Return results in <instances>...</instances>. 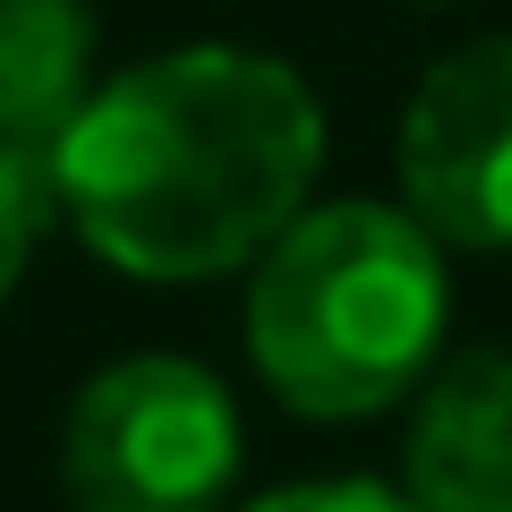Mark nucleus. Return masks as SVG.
<instances>
[{"label":"nucleus","instance_id":"20e7f679","mask_svg":"<svg viewBox=\"0 0 512 512\" xmlns=\"http://www.w3.org/2000/svg\"><path fill=\"white\" fill-rule=\"evenodd\" d=\"M393 171L444 248H512V35L461 43L410 86Z\"/></svg>","mask_w":512,"mask_h":512},{"label":"nucleus","instance_id":"1a4fd4ad","mask_svg":"<svg viewBox=\"0 0 512 512\" xmlns=\"http://www.w3.org/2000/svg\"><path fill=\"white\" fill-rule=\"evenodd\" d=\"M419 9H453V0H419Z\"/></svg>","mask_w":512,"mask_h":512},{"label":"nucleus","instance_id":"39448f33","mask_svg":"<svg viewBox=\"0 0 512 512\" xmlns=\"http://www.w3.org/2000/svg\"><path fill=\"white\" fill-rule=\"evenodd\" d=\"M402 495L410 512H512V350H453L419 376Z\"/></svg>","mask_w":512,"mask_h":512},{"label":"nucleus","instance_id":"f03ea898","mask_svg":"<svg viewBox=\"0 0 512 512\" xmlns=\"http://www.w3.org/2000/svg\"><path fill=\"white\" fill-rule=\"evenodd\" d=\"M444 239L410 205H299L248 265V359L299 419H376L444 359Z\"/></svg>","mask_w":512,"mask_h":512},{"label":"nucleus","instance_id":"0eeeda50","mask_svg":"<svg viewBox=\"0 0 512 512\" xmlns=\"http://www.w3.org/2000/svg\"><path fill=\"white\" fill-rule=\"evenodd\" d=\"M43 222H52V154L0 146V299L26 282Z\"/></svg>","mask_w":512,"mask_h":512},{"label":"nucleus","instance_id":"423d86ee","mask_svg":"<svg viewBox=\"0 0 512 512\" xmlns=\"http://www.w3.org/2000/svg\"><path fill=\"white\" fill-rule=\"evenodd\" d=\"M94 94V0H0V146L52 154Z\"/></svg>","mask_w":512,"mask_h":512},{"label":"nucleus","instance_id":"6e6552de","mask_svg":"<svg viewBox=\"0 0 512 512\" xmlns=\"http://www.w3.org/2000/svg\"><path fill=\"white\" fill-rule=\"evenodd\" d=\"M239 512H410V495L376 487V478H299V487H274Z\"/></svg>","mask_w":512,"mask_h":512},{"label":"nucleus","instance_id":"f257e3e1","mask_svg":"<svg viewBox=\"0 0 512 512\" xmlns=\"http://www.w3.org/2000/svg\"><path fill=\"white\" fill-rule=\"evenodd\" d=\"M325 171L308 77L239 43L137 60L52 137V214L137 282H214L274 248Z\"/></svg>","mask_w":512,"mask_h":512},{"label":"nucleus","instance_id":"7ed1b4c3","mask_svg":"<svg viewBox=\"0 0 512 512\" xmlns=\"http://www.w3.org/2000/svg\"><path fill=\"white\" fill-rule=\"evenodd\" d=\"M239 487L231 384L197 359L137 350L77 384L60 419L69 512H222Z\"/></svg>","mask_w":512,"mask_h":512}]
</instances>
